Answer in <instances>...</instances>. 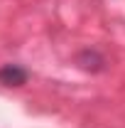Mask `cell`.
I'll use <instances>...</instances> for the list:
<instances>
[{"mask_svg":"<svg viewBox=\"0 0 125 128\" xmlns=\"http://www.w3.org/2000/svg\"><path fill=\"white\" fill-rule=\"evenodd\" d=\"M78 64H81L83 69H88V72H98V69H103L106 59H103L96 49H83V52L78 54Z\"/></svg>","mask_w":125,"mask_h":128,"instance_id":"2","label":"cell"},{"mask_svg":"<svg viewBox=\"0 0 125 128\" xmlns=\"http://www.w3.org/2000/svg\"><path fill=\"white\" fill-rule=\"evenodd\" d=\"M30 79V72L20 64H5L0 66V84L2 86H22Z\"/></svg>","mask_w":125,"mask_h":128,"instance_id":"1","label":"cell"}]
</instances>
